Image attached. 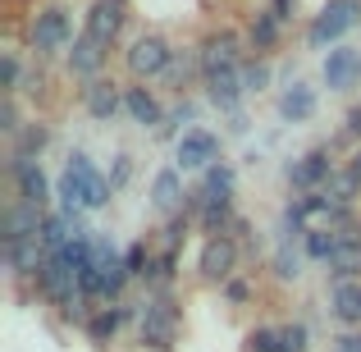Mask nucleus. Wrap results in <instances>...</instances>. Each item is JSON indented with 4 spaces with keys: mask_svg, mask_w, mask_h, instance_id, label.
<instances>
[{
    "mask_svg": "<svg viewBox=\"0 0 361 352\" xmlns=\"http://www.w3.org/2000/svg\"><path fill=\"white\" fill-rule=\"evenodd\" d=\"M110 178L97 174V165H92L82 151H73L69 156V169H64L60 178V197H64V220L78 224V211H101V206L110 202Z\"/></svg>",
    "mask_w": 361,
    "mask_h": 352,
    "instance_id": "f257e3e1",
    "label": "nucleus"
},
{
    "mask_svg": "<svg viewBox=\"0 0 361 352\" xmlns=\"http://www.w3.org/2000/svg\"><path fill=\"white\" fill-rule=\"evenodd\" d=\"M178 334V307L169 293H156L151 302H142V344L156 348V352H169Z\"/></svg>",
    "mask_w": 361,
    "mask_h": 352,
    "instance_id": "f03ea898",
    "label": "nucleus"
},
{
    "mask_svg": "<svg viewBox=\"0 0 361 352\" xmlns=\"http://www.w3.org/2000/svg\"><path fill=\"white\" fill-rule=\"evenodd\" d=\"M361 18V5L357 0H329L325 9H320L316 18H311V28H307V42L311 46H329V42H338V37L348 32Z\"/></svg>",
    "mask_w": 361,
    "mask_h": 352,
    "instance_id": "7ed1b4c3",
    "label": "nucleus"
},
{
    "mask_svg": "<svg viewBox=\"0 0 361 352\" xmlns=\"http://www.w3.org/2000/svg\"><path fill=\"white\" fill-rule=\"evenodd\" d=\"M69 46V9L64 5H46L32 18V51L37 55H55Z\"/></svg>",
    "mask_w": 361,
    "mask_h": 352,
    "instance_id": "20e7f679",
    "label": "nucleus"
},
{
    "mask_svg": "<svg viewBox=\"0 0 361 352\" xmlns=\"http://www.w3.org/2000/svg\"><path fill=\"white\" fill-rule=\"evenodd\" d=\"M169 60H174V51H169V42H165V37H156V32L137 37V42L128 46V69H133V78H156V73L169 69Z\"/></svg>",
    "mask_w": 361,
    "mask_h": 352,
    "instance_id": "39448f33",
    "label": "nucleus"
},
{
    "mask_svg": "<svg viewBox=\"0 0 361 352\" xmlns=\"http://www.w3.org/2000/svg\"><path fill=\"white\" fill-rule=\"evenodd\" d=\"M238 55H243L238 37H233V32H215L211 42L197 51V64H202L206 78H215V73H233V69H238Z\"/></svg>",
    "mask_w": 361,
    "mask_h": 352,
    "instance_id": "423d86ee",
    "label": "nucleus"
},
{
    "mask_svg": "<svg viewBox=\"0 0 361 352\" xmlns=\"http://www.w3.org/2000/svg\"><path fill=\"white\" fill-rule=\"evenodd\" d=\"M123 18H128V0H92L87 9V37L101 46H110L119 37Z\"/></svg>",
    "mask_w": 361,
    "mask_h": 352,
    "instance_id": "0eeeda50",
    "label": "nucleus"
},
{
    "mask_svg": "<svg viewBox=\"0 0 361 352\" xmlns=\"http://www.w3.org/2000/svg\"><path fill=\"white\" fill-rule=\"evenodd\" d=\"M220 156V138L206 128H188L178 138V169H211Z\"/></svg>",
    "mask_w": 361,
    "mask_h": 352,
    "instance_id": "6e6552de",
    "label": "nucleus"
},
{
    "mask_svg": "<svg viewBox=\"0 0 361 352\" xmlns=\"http://www.w3.org/2000/svg\"><path fill=\"white\" fill-rule=\"evenodd\" d=\"M329 178H334V160H329V147H316V151H307L302 160H293V165H288V183H293V188H302V193H311V188L329 183Z\"/></svg>",
    "mask_w": 361,
    "mask_h": 352,
    "instance_id": "1a4fd4ad",
    "label": "nucleus"
},
{
    "mask_svg": "<svg viewBox=\"0 0 361 352\" xmlns=\"http://www.w3.org/2000/svg\"><path fill=\"white\" fill-rule=\"evenodd\" d=\"M233 265H238V243L233 238H211V243L202 247V279H211V284H229V274H233Z\"/></svg>",
    "mask_w": 361,
    "mask_h": 352,
    "instance_id": "9d476101",
    "label": "nucleus"
},
{
    "mask_svg": "<svg viewBox=\"0 0 361 352\" xmlns=\"http://www.w3.org/2000/svg\"><path fill=\"white\" fill-rule=\"evenodd\" d=\"M329 270H334V279H353L361 270V229L353 224H343V229H334V252H329Z\"/></svg>",
    "mask_w": 361,
    "mask_h": 352,
    "instance_id": "9b49d317",
    "label": "nucleus"
},
{
    "mask_svg": "<svg viewBox=\"0 0 361 352\" xmlns=\"http://www.w3.org/2000/svg\"><path fill=\"white\" fill-rule=\"evenodd\" d=\"M9 174H14V183H18V202H27V206L42 211L46 197H51L42 165H37V160H23V156H9Z\"/></svg>",
    "mask_w": 361,
    "mask_h": 352,
    "instance_id": "f8f14e48",
    "label": "nucleus"
},
{
    "mask_svg": "<svg viewBox=\"0 0 361 352\" xmlns=\"http://www.w3.org/2000/svg\"><path fill=\"white\" fill-rule=\"evenodd\" d=\"M42 220L46 215L37 206L18 202L5 211V247H18V243H42Z\"/></svg>",
    "mask_w": 361,
    "mask_h": 352,
    "instance_id": "ddd939ff",
    "label": "nucleus"
},
{
    "mask_svg": "<svg viewBox=\"0 0 361 352\" xmlns=\"http://www.w3.org/2000/svg\"><path fill=\"white\" fill-rule=\"evenodd\" d=\"M106 51H110V46H101V42H92V37H87V32H82V37H78V42H73V46H69V69H73V73H78V78H92V83H97V73H101V69H106Z\"/></svg>",
    "mask_w": 361,
    "mask_h": 352,
    "instance_id": "4468645a",
    "label": "nucleus"
},
{
    "mask_svg": "<svg viewBox=\"0 0 361 352\" xmlns=\"http://www.w3.org/2000/svg\"><path fill=\"white\" fill-rule=\"evenodd\" d=\"M82 106H87L92 119H115L119 106H123V92L115 87V83L97 78V83H87V87H82Z\"/></svg>",
    "mask_w": 361,
    "mask_h": 352,
    "instance_id": "2eb2a0df",
    "label": "nucleus"
},
{
    "mask_svg": "<svg viewBox=\"0 0 361 352\" xmlns=\"http://www.w3.org/2000/svg\"><path fill=\"white\" fill-rule=\"evenodd\" d=\"M357 69H361V55L353 46H338V51H329V60H325V83L329 87H348V83L357 78Z\"/></svg>",
    "mask_w": 361,
    "mask_h": 352,
    "instance_id": "dca6fc26",
    "label": "nucleus"
},
{
    "mask_svg": "<svg viewBox=\"0 0 361 352\" xmlns=\"http://www.w3.org/2000/svg\"><path fill=\"white\" fill-rule=\"evenodd\" d=\"M334 316L343 325H361V279L334 284Z\"/></svg>",
    "mask_w": 361,
    "mask_h": 352,
    "instance_id": "f3484780",
    "label": "nucleus"
},
{
    "mask_svg": "<svg viewBox=\"0 0 361 352\" xmlns=\"http://www.w3.org/2000/svg\"><path fill=\"white\" fill-rule=\"evenodd\" d=\"M279 115L293 119V123H298V119H311V115H316V92L302 87V83H293V87L279 97Z\"/></svg>",
    "mask_w": 361,
    "mask_h": 352,
    "instance_id": "a211bd4d",
    "label": "nucleus"
},
{
    "mask_svg": "<svg viewBox=\"0 0 361 352\" xmlns=\"http://www.w3.org/2000/svg\"><path fill=\"white\" fill-rule=\"evenodd\" d=\"M123 110H128V115L137 119V123H160V119H165L160 101L151 97L147 87H128V92H123Z\"/></svg>",
    "mask_w": 361,
    "mask_h": 352,
    "instance_id": "6ab92c4d",
    "label": "nucleus"
},
{
    "mask_svg": "<svg viewBox=\"0 0 361 352\" xmlns=\"http://www.w3.org/2000/svg\"><path fill=\"white\" fill-rule=\"evenodd\" d=\"M183 183H178V169H160L156 183H151V202L160 206V211H174V206H183Z\"/></svg>",
    "mask_w": 361,
    "mask_h": 352,
    "instance_id": "aec40b11",
    "label": "nucleus"
},
{
    "mask_svg": "<svg viewBox=\"0 0 361 352\" xmlns=\"http://www.w3.org/2000/svg\"><path fill=\"white\" fill-rule=\"evenodd\" d=\"M206 87H211V101H215V106H220V110H233V106H238V97H243V78H238V69H233V73H215V78H206Z\"/></svg>",
    "mask_w": 361,
    "mask_h": 352,
    "instance_id": "412c9836",
    "label": "nucleus"
},
{
    "mask_svg": "<svg viewBox=\"0 0 361 352\" xmlns=\"http://www.w3.org/2000/svg\"><path fill=\"white\" fill-rule=\"evenodd\" d=\"M128 320V307H106V311H97V316L87 320V334H92V344H110L115 339V329Z\"/></svg>",
    "mask_w": 361,
    "mask_h": 352,
    "instance_id": "4be33fe9",
    "label": "nucleus"
},
{
    "mask_svg": "<svg viewBox=\"0 0 361 352\" xmlns=\"http://www.w3.org/2000/svg\"><path fill=\"white\" fill-rule=\"evenodd\" d=\"M46 142H51V128H46V123H27V128L18 133V142H14V156L32 160V156L46 151Z\"/></svg>",
    "mask_w": 361,
    "mask_h": 352,
    "instance_id": "5701e85b",
    "label": "nucleus"
},
{
    "mask_svg": "<svg viewBox=\"0 0 361 352\" xmlns=\"http://www.w3.org/2000/svg\"><path fill=\"white\" fill-rule=\"evenodd\" d=\"M279 42V18H274V9H261V14L252 18V46L256 51H265V46Z\"/></svg>",
    "mask_w": 361,
    "mask_h": 352,
    "instance_id": "b1692460",
    "label": "nucleus"
},
{
    "mask_svg": "<svg viewBox=\"0 0 361 352\" xmlns=\"http://www.w3.org/2000/svg\"><path fill=\"white\" fill-rule=\"evenodd\" d=\"M357 188H361V183H357V174L348 169V174H334V178L325 183V197H329L334 206H348V202L357 197Z\"/></svg>",
    "mask_w": 361,
    "mask_h": 352,
    "instance_id": "393cba45",
    "label": "nucleus"
},
{
    "mask_svg": "<svg viewBox=\"0 0 361 352\" xmlns=\"http://www.w3.org/2000/svg\"><path fill=\"white\" fill-rule=\"evenodd\" d=\"M247 352H283V329H270V325L252 329L247 334Z\"/></svg>",
    "mask_w": 361,
    "mask_h": 352,
    "instance_id": "a878e982",
    "label": "nucleus"
},
{
    "mask_svg": "<svg viewBox=\"0 0 361 352\" xmlns=\"http://www.w3.org/2000/svg\"><path fill=\"white\" fill-rule=\"evenodd\" d=\"M329 252H334V229H307V256L329 265Z\"/></svg>",
    "mask_w": 361,
    "mask_h": 352,
    "instance_id": "bb28decb",
    "label": "nucleus"
},
{
    "mask_svg": "<svg viewBox=\"0 0 361 352\" xmlns=\"http://www.w3.org/2000/svg\"><path fill=\"white\" fill-rule=\"evenodd\" d=\"M123 265H128V274H151L156 256H151V247H147V243H133L128 252H123Z\"/></svg>",
    "mask_w": 361,
    "mask_h": 352,
    "instance_id": "cd10ccee",
    "label": "nucleus"
},
{
    "mask_svg": "<svg viewBox=\"0 0 361 352\" xmlns=\"http://www.w3.org/2000/svg\"><path fill=\"white\" fill-rule=\"evenodd\" d=\"M0 83H5V97H9V92H18V60H14V55L0 60Z\"/></svg>",
    "mask_w": 361,
    "mask_h": 352,
    "instance_id": "c85d7f7f",
    "label": "nucleus"
},
{
    "mask_svg": "<svg viewBox=\"0 0 361 352\" xmlns=\"http://www.w3.org/2000/svg\"><path fill=\"white\" fill-rule=\"evenodd\" d=\"M0 128L14 133V138L23 133V123H18V110H14V101H9V97H5V106H0Z\"/></svg>",
    "mask_w": 361,
    "mask_h": 352,
    "instance_id": "c756f323",
    "label": "nucleus"
},
{
    "mask_svg": "<svg viewBox=\"0 0 361 352\" xmlns=\"http://www.w3.org/2000/svg\"><path fill=\"white\" fill-rule=\"evenodd\" d=\"M307 348V325H288L283 329V352H302Z\"/></svg>",
    "mask_w": 361,
    "mask_h": 352,
    "instance_id": "7c9ffc66",
    "label": "nucleus"
},
{
    "mask_svg": "<svg viewBox=\"0 0 361 352\" xmlns=\"http://www.w3.org/2000/svg\"><path fill=\"white\" fill-rule=\"evenodd\" d=\"M128 178H133V160L119 156V160H115V174H110V188H123Z\"/></svg>",
    "mask_w": 361,
    "mask_h": 352,
    "instance_id": "2f4dec72",
    "label": "nucleus"
},
{
    "mask_svg": "<svg viewBox=\"0 0 361 352\" xmlns=\"http://www.w3.org/2000/svg\"><path fill=\"white\" fill-rule=\"evenodd\" d=\"M224 298H229V302H247V298H252V289H247L243 279H229V284H224Z\"/></svg>",
    "mask_w": 361,
    "mask_h": 352,
    "instance_id": "473e14b6",
    "label": "nucleus"
},
{
    "mask_svg": "<svg viewBox=\"0 0 361 352\" xmlns=\"http://www.w3.org/2000/svg\"><path fill=\"white\" fill-rule=\"evenodd\" d=\"M265 78H270V69H265V64H252V69L243 73V87H261Z\"/></svg>",
    "mask_w": 361,
    "mask_h": 352,
    "instance_id": "72a5a7b5",
    "label": "nucleus"
},
{
    "mask_svg": "<svg viewBox=\"0 0 361 352\" xmlns=\"http://www.w3.org/2000/svg\"><path fill=\"white\" fill-rule=\"evenodd\" d=\"M274 265H279V274H283V279H293V274H298V256H288V247L279 252V261H274Z\"/></svg>",
    "mask_w": 361,
    "mask_h": 352,
    "instance_id": "f704fd0d",
    "label": "nucleus"
},
{
    "mask_svg": "<svg viewBox=\"0 0 361 352\" xmlns=\"http://www.w3.org/2000/svg\"><path fill=\"white\" fill-rule=\"evenodd\" d=\"M348 133H353V138H361V106L348 110Z\"/></svg>",
    "mask_w": 361,
    "mask_h": 352,
    "instance_id": "c9c22d12",
    "label": "nucleus"
},
{
    "mask_svg": "<svg viewBox=\"0 0 361 352\" xmlns=\"http://www.w3.org/2000/svg\"><path fill=\"white\" fill-rule=\"evenodd\" d=\"M274 18H279V23H283V18H293V0H274Z\"/></svg>",
    "mask_w": 361,
    "mask_h": 352,
    "instance_id": "e433bc0d",
    "label": "nucleus"
},
{
    "mask_svg": "<svg viewBox=\"0 0 361 352\" xmlns=\"http://www.w3.org/2000/svg\"><path fill=\"white\" fill-rule=\"evenodd\" d=\"M338 352H361V334L357 339H338Z\"/></svg>",
    "mask_w": 361,
    "mask_h": 352,
    "instance_id": "4c0bfd02",
    "label": "nucleus"
},
{
    "mask_svg": "<svg viewBox=\"0 0 361 352\" xmlns=\"http://www.w3.org/2000/svg\"><path fill=\"white\" fill-rule=\"evenodd\" d=\"M348 169H353V174H357V183H361V151L353 156V165H348Z\"/></svg>",
    "mask_w": 361,
    "mask_h": 352,
    "instance_id": "58836bf2",
    "label": "nucleus"
},
{
    "mask_svg": "<svg viewBox=\"0 0 361 352\" xmlns=\"http://www.w3.org/2000/svg\"><path fill=\"white\" fill-rule=\"evenodd\" d=\"M357 5H361V0H357Z\"/></svg>",
    "mask_w": 361,
    "mask_h": 352,
    "instance_id": "ea45409f",
    "label": "nucleus"
}]
</instances>
